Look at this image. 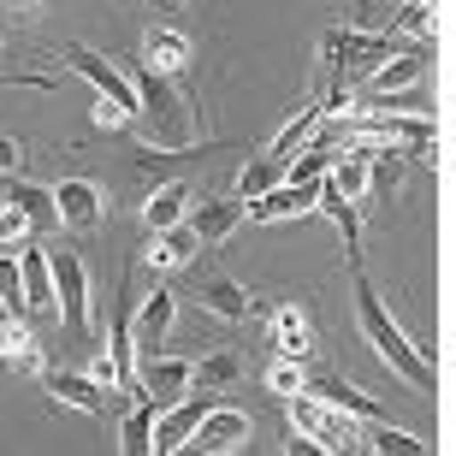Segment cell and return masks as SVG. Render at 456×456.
Masks as SVG:
<instances>
[{"label": "cell", "instance_id": "obj_1", "mask_svg": "<svg viewBox=\"0 0 456 456\" xmlns=\"http://www.w3.org/2000/svg\"><path fill=\"white\" fill-rule=\"evenodd\" d=\"M125 77L136 89V131L149 149H196V102H190V89L172 77V71H154L149 60H118Z\"/></svg>", "mask_w": 456, "mask_h": 456}, {"label": "cell", "instance_id": "obj_2", "mask_svg": "<svg viewBox=\"0 0 456 456\" xmlns=\"http://www.w3.org/2000/svg\"><path fill=\"white\" fill-rule=\"evenodd\" d=\"M350 267H355V261H350ZM350 285H355V326H362V338L373 344V355H379L397 379H409V391H439V362H433V350H427V344H415L403 326L391 321V308L379 303L373 279L355 267Z\"/></svg>", "mask_w": 456, "mask_h": 456}, {"label": "cell", "instance_id": "obj_3", "mask_svg": "<svg viewBox=\"0 0 456 456\" xmlns=\"http://www.w3.org/2000/svg\"><path fill=\"white\" fill-rule=\"evenodd\" d=\"M285 415H290V427L308 433L321 451H362V415L326 403V397H314V391H290Z\"/></svg>", "mask_w": 456, "mask_h": 456}, {"label": "cell", "instance_id": "obj_4", "mask_svg": "<svg viewBox=\"0 0 456 456\" xmlns=\"http://www.w3.org/2000/svg\"><path fill=\"white\" fill-rule=\"evenodd\" d=\"M48 267H53V314L66 326L71 338H95V308H89V267L77 249H48Z\"/></svg>", "mask_w": 456, "mask_h": 456}, {"label": "cell", "instance_id": "obj_5", "mask_svg": "<svg viewBox=\"0 0 456 456\" xmlns=\"http://www.w3.org/2000/svg\"><path fill=\"white\" fill-rule=\"evenodd\" d=\"M397 53V42L391 36H373V30H355V24H338V30L321 36V60L338 77H368L379 60H391Z\"/></svg>", "mask_w": 456, "mask_h": 456}, {"label": "cell", "instance_id": "obj_6", "mask_svg": "<svg viewBox=\"0 0 456 456\" xmlns=\"http://www.w3.org/2000/svg\"><path fill=\"white\" fill-rule=\"evenodd\" d=\"M66 66L77 71V77H89V89H95L107 107H118V113L131 118L136 89H131V77H125V66H118V60H107V53L84 48V42H66Z\"/></svg>", "mask_w": 456, "mask_h": 456}, {"label": "cell", "instance_id": "obj_7", "mask_svg": "<svg viewBox=\"0 0 456 456\" xmlns=\"http://www.w3.org/2000/svg\"><path fill=\"white\" fill-rule=\"evenodd\" d=\"M314 196H321V178H279V184H273L267 196H255V202H243V214H249L255 225L303 220V214H314Z\"/></svg>", "mask_w": 456, "mask_h": 456}, {"label": "cell", "instance_id": "obj_8", "mask_svg": "<svg viewBox=\"0 0 456 456\" xmlns=\"http://www.w3.org/2000/svg\"><path fill=\"white\" fill-rule=\"evenodd\" d=\"M208 403H214V391H196V386H190L184 397H178V403L154 409V439H149V451L178 456V451H184V439L196 433V421L208 415Z\"/></svg>", "mask_w": 456, "mask_h": 456}, {"label": "cell", "instance_id": "obj_9", "mask_svg": "<svg viewBox=\"0 0 456 456\" xmlns=\"http://www.w3.org/2000/svg\"><path fill=\"white\" fill-rule=\"evenodd\" d=\"M249 415L243 409H225V403H208V415L196 421V433L184 439V451H202V456H225L237 444H249Z\"/></svg>", "mask_w": 456, "mask_h": 456}, {"label": "cell", "instance_id": "obj_10", "mask_svg": "<svg viewBox=\"0 0 456 456\" xmlns=\"http://www.w3.org/2000/svg\"><path fill=\"white\" fill-rule=\"evenodd\" d=\"M190 391V362L184 355H142L136 362V397H149L154 409H167V403H178Z\"/></svg>", "mask_w": 456, "mask_h": 456}, {"label": "cell", "instance_id": "obj_11", "mask_svg": "<svg viewBox=\"0 0 456 456\" xmlns=\"http://www.w3.org/2000/svg\"><path fill=\"white\" fill-rule=\"evenodd\" d=\"M243 220H249V214H243V196H202V202H190V214H184V225L196 232L202 249H220Z\"/></svg>", "mask_w": 456, "mask_h": 456}, {"label": "cell", "instance_id": "obj_12", "mask_svg": "<svg viewBox=\"0 0 456 456\" xmlns=\"http://www.w3.org/2000/svg\"><path fill=\"white\" fill-rule=\"evenodd\" d=\"M36 379H42V391H48L53 403L77 409V415H107V403H113V391H107V386H95V379H89V373L42 368V373H36Z\"/></svg>", "mask_w": 456, "mask_h": 456}, {"label": "cell", "instance_id": "obj_13", "mask_svg": "<svg viewBox=\"0 0 456 456\" xmlns=\"http://www.w3.org/2000/svg\"><path fill=\"white\" fill-rule=\"evenodd\" d=\"M172 321H178V297H172V290H149V297L131 308L136 355H154V350H160V344L172 338Z\"/></svg>", "mask_w": 456, "mask_h": 456}, {"label": "cell", "instance_id": "obj_14", "mask_svg": "<svg viewBox=\"0 0 456 456\" xmlns=\"http://www.w3.org/2000/svg\"><path fill=\"white\" fill-rule=\"evenodd\" d=\"M53 208H60V225H66V232H95L102 214H107L102 190L89 184V178H60V184H53Z\"/></svg>", "mask_w": 456, "mask_h": 456}, {"label": "cell", "instance_id": "obj_15", "mask_svg": "<svg viewBox=\"0 0 456 456\" xmlns=\"http://www.w3.org/2000/svg\"><path fill=\"white\" fill-rule=\"evenodd\" d=\"M267 338H273V350L290 355V362H314V350H321V344H314V321H308L297 303H279L267 314Z\"/></svg>", "mask_w": 456, "mask_h": 456}, {"label": "cell", "instance_id": "obj_16", "mask_svg": "<svg viewBox=\"0 0 456 456\" xmlns=\"http://www.w3.org/2000/svg\"><path fill=\"white\" fill-rule=\"evenodd\" d=\"M196 303H202L214 321H232V326L255 314V297L237 285V279H225V273H208L202 285H196Z\"/></svg>", "mask_w": 456, "mask_h": 456}, {"label": "cell", "instance_id": "obj_17", "mask_svg": "<svg viewBox=\"0 0 456 456\" xmlns=\"http://www.w3.org/2000/svg\"><path fill=\"white\" fill-rule=\"evenodd\" d=\"M0 202H12L18 214L30 220V232H36V237H48L53 225H60V208H53V190H48V184H24V178H6Z\"/></svg>", "mask_w": 456, "mask_h": 456}, {"label": "cell", "instance_id": "obj_18", "mask_svg": "<svg viewBox=\"0 0 456 456\" xmlns=\"http://www.w3.org/2000/svg\"><path fill=\"white\" fill-rule=\"evenodd\" d=\"M190 202H196V190H190L184 178L149 184V196H142V225H149V232H167V225H178L190 214Z\"/></svg>", "mask_w": 456, "mask_h": 456}, {"label": "cell", "instance_id": "obj_19", "mask_svg": "<svg viewBox=\"0 0 456 456\" xmlns=\"http://www.w3.org/2000/svg\"><path fill=\"white\" fill-rule=\"evenodd\" d=\"M142 60H149L154 71H178L190 66V36L172 24V18H160V24H149V36H142Z\"/></svg>", "mask_w": 456, "mask_h": 456}, {"label": "cell", "instance_id": "obj_20", "mask_svg": "<svg viewBox=\"0 0 456 456\" xmlns=\"http://www.w3.org/2000/svg\"><path fill=\"white\" fill-rule=\"evenodd\" d=\"M427 77V53L421 48H397L391 60L368 71V95H391V89H415Z\"/></svg>", "mask_w": 456, "mask_h": 456}, {"label": "cell", "instance_id": "obj_21", "mask_svg": "<svg viewBox=\"0 0 456 456\" xmlns=\"http://www.w3.org/2000/svg\"><path fill=\"white\" fill-rule=\"evenodd\" d=\"M18 273H24V303H30V314H53V267H48V249L24 243V249H18Z\"/></svg>", "mask_w": 456, "mask_h": 456}, {"label": "cell", "instance_id": "obj_22", "mask_svg": "<svg viewBox=\"0 0 456 456\" xmlns=\"http://www.w3.org/2000/svg\"><path fill=\"white\" fill-rule=\"evenodd\" d=\"M314 208H321L326 220L338 225V237H344V255L355 261V249H362V202H350V196H338V190L321 178V196H314Z\"/></svg>", "mask_w": 456, "mask_h": 456}, {"label": "cell", "instance_id": "obj_23", "mask_svg": "<svg viewBox=\"0 0 456 456\" xmlns=\"http://www.w3.org/2000/svg\"><path fill=\"white\" fill-rule=\"evenodd\" d=\"M202 249V243H196V232H190L184 220L178 225H167V232H149V261L160 273H178V267H190V255Z\"/></svg>", "mask_w": 456, "mask_h": 456}, {"label": "cell", "instance_id": "obj_24", "mask_svg": "<svg viewBox=\"0 0 456 456\" xmlns=\"http://www.w3.org/2000/svg\"><path fill=\"white\" fill-rule=\"evenodd\" d=\"M243 379V355L237 350H214V355H202V362H190V386L196 391H225V386H237Z\"/></svg>", "mask_w": 456, "mask_h": 456}, {"label": "cell", "instance_id": "obj_25", "mask_svg": "<svg viewBox=\"0 0 456 456\" xmlns=\"http://www.w3.org/2000/svg\"><path fill=\"white\" fill-rule=\"evenodd\" d=\"M0 368H12V373H42L48 362H42V350H36V338L24 332V321L6 326V344H0Z\"/></svg>", "mask_w": 456, "mask_h": 456}, {"label": "cell", "instance_id": "obj_26", "mask_svg": "<svg viewBox=\"0 0 456 456\" xmlns=\"http://www.w3.org/2000/svg\"><path fill=\"white\" fill-rule=\"evenodd\" d=\"M285 178V160H273V154H255L249 167L237 172V184H232V196H243V202H255V196H267L273 184Z\"/></svg>", "mask_w": 456, "mask_h": 456}, {"label": "cell", "instance_id": "obj_27", "mask_svg": "<svg viewBox=\"0 0 456 456\" xmlns=\"http://www.w3.org/2000/svg\"><path fill=\"white\" fill-rule=\"evenodd\" d=\"M362 451H403V456H421L427 439H415V433H403V427H391V421H362Z\"/></svg>", "mask_w": 456, "mask_h": 456}, {"label": "cell", "instance_id": "obj_28", "mask_svg": "<svg viewBox=\"0 0 456 456\" xmlns=\"http://www.w3.org/2000/svg\"><path fill=\"white\" fill-rule=\"evenodd\" d=\"M321 113H326V102H314V107H303V113L290 118L285 131H279V136H273V142H267V154H273V160H290V154L303 149L308 136H314V125H321Z\"/></svg>", "mask_w": 456, "mask_h": 456}, {"label": "cell", "instance_id": "obj_29", "mask_svg": "<svg viewBox=\"0 0 456 456\" xmlns=\"http://www.w3.org/2000/svg\"><path fill=\"white\" fill-rule=\"evenodd\" d=\"M149 439H154V403L149 397H136L125 427H118V451L125 456H149Z\"/></svg>", "mask_w": 456, "mask_h": 456}, {"label": "cell", "instance_id": "obj_30", "mask_svg": "<svg viewBox=\"0 0 456 456\" xmlns=\"http://www.w3.org/2000/svg\"><path fill=\"white\" fill-rule=\"evenodd\" d=\"M397 6H403V0H355L350 24L355 30H373V36H397Z\"/></svg>", "mask_w": 456, "mask_h": 456}, {"label": "cell", "instance_id": "obj_31", "mask_svg": "<svg viewBox=\"0 0 456 456\" xmlns=\"http://www.w3.org/2000/svg\"><path fill=\"white\" fill-rule=\"evenodd\" d=\"M0 303H6V326L30 321V303H24V273H18V255H0Z\"/></svg>", "mask_w": 456, "mask_h": 456}, {"label": "cell", "instance_id": "obj_32", "mask_svg": "<svg viewBox=\"0 0 456 456\" xmlns=\"http://www.w3.org/2000/svg\"><path fill=\"white\" fill-rule=\"evenodd\" d=\"M397 30L421 36V42H439V0H403L397 6Z\"/></svg>", "mask_w": 456, "mask_h": 456}, {"label": "cell", "instance_id": "obj_33", "mask_svg": "<svg viewBox=\"0 0 456 456\" xmlns=\"http://www.w3.org/2000/svg\"><path fill=\"white\" fill-rule=\"evenodd\" d=\"M267 386L279 391V397H290V391H303L308 386V362H290V355H279L267 368Z\"/></svg>", "mask_w": 456, "mask_h": 456}, {"label": "cell", "instance_id": "obj_34", "mask_svg": "<svg viewBox=\"0 0 456 456\" xmlns=\"http://www.w3.org/2000/svg\"><path fill=\"white\" fill-rule=\"evenodd\" d=\"M30 220H24V214H18L12 202H0V249H6V243H30Z\"/></svg>", "mask_w": 456, "mask_h": 456}, {"label": "cell", "instance_id": "obj_35", "mask_svg": "<svg viewBox=\"0 0 456 456\" xmlns=\"http://www.w3.org/2000/svg\"><path fill=\"white\" fill-rule=\"evenodd\" d=\"M18 167H24V142L18 136H0V178H12Z\"/></svg>", "mask_w": 456, "mask_h": 456}, {"label": "cell", "instance_id": "obj_36", "mask_svg": "<svg viewBox=\"0 0 456 456\" xmlns=\"http://www.w3.org/2000/svg\"><path fill=\"white\" fill-rule=\"evenodd\" d=\"M89 379H95V386H107V391H118V373H113V355H95V362H89Z\"/></svg>", "mask_w": 456, "mask_h": 456}, {"label": "cell", "instance_id": "obj_37", "mask_svg": "<svg viewBox=\"0 0 456 456\" xmlns=\"http://www.w3.org/2000/svg\"><path fill=\"white\" fill-rule=\"evenodd\" d=\"M149 12H160V18H172V12H184V0H142Z\"/></svg>", "mask_w": 456, "mask_h": 456}, {"label": "cell", "instance_id": "obj_38", "mask_svg": "<svg viewBox=\"0 0 456 456\" xmlns=\"http://www.w3.org/2000/svg\"><path fill=\"white\" fill-rule=\"evenodd\" d=\"M0 6H6V12H18V18H36V6H42V0H0Z\"/></svg>", "mask_w": 456, "mask_h": 456}, {"label": "cell", "instance_id": "obj_39", "mask_svg": "<svg viewBox=\"0 0 456 456\" xmlns=\"http://www.w3.org/2000/svg\"><path fill=\"white\" fill-rule=\"evenodd\" d=\"M0 326H6V303H0Z\"/></svg>", "mask_w": 456, "mask_h": 456}, {"label": "cell", "instance_id": "obj_40", "mask_svg": "<svg viewBox=\"0 0 456 456\" xmlns=\"http://www.w3.org/2000/svg\"><path fill=\"white\" fill-rule=\"evenodd\" d=\"M0 344H6V326H0Z\"/></svg>", "mask_w": 456, "mask_h": 456}, {"label": "cell", "instance_id": "obj_41", "mask_svg": "<svg viewBox=\"0 0 456 456\" xmlns=\"http://www.w3.org/2000/svg\"><path fill=\"white\" fill-rule=\"evenodd\" d=\"M0 84H6V77H0Z\"/></svg>", "mask_w": 456, "mask_h": 456}]
</instances>
